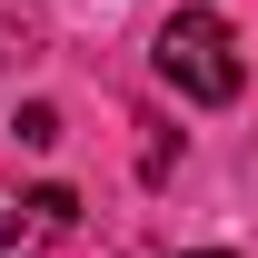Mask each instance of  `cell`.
I'll return each mask as SVG.
<instances>
[{"mask_svg": "<svg viewBox=\"0 0 258 258\" xmlns=\"http://www.w3.org/2000/svg\"><path fill=\"white\" fill-rule=\"evenodd\" d=\"M80 228V199L50 179V189H0V258H50Z\"/></svg>", "mask_w": 258, "mask_h": 258, "instance_id": "cell-2", "label": "cell"}, {"mask_svg": "<svg viewBox=\"0 0 258 258\" xmlns=\"http://www.w3.org/2000/svg\"><path fill=\"white\" fill-rule=\"evenodd\" d=\"M10 129H20L30 149H50V139H60V109H50V99H30V109H20V119H10Z\"/></svg>", "mask_w": 258, "mask_h": 258, "instance_id": "cell-3", "label": "cell"}, {"mask_svg": "<svg viewBox=\"0 0 258 258\" xmlns=\"http://www.w3.org/2000/svg\"><path fill=\"white\" fill-rule=\"evenodd\" d=\"M189 258H228V248H189Z\"/></svg>", "mask_w": 258, "mask_h": 258, "instance_id": "cell-4", "label": "cell"}, {"mask_svg": "<svg viewBox=\"0 0 258 258\" xmlns=\"http://www.w3.org/2000/svg\"><path fill=\"white\" fill-rule=\"evenodd\" d=\"M149 70H159V90H179L189 109H228V99L248 90V60H238V30H228L219 10H169L159 30H149Z\"/></svg>", "mask_w": 258, "mask_h": 258, "instance_id": "cell-1", "label": "cell"}]
</instances>
